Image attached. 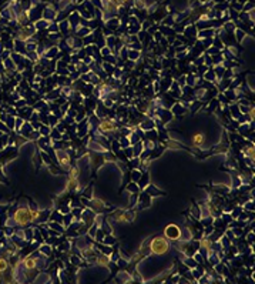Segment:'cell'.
I'll return each instance as SVG.
<instances>
[{
    "label": "cell",
    "instance_id": "obj_3",
    "mask_svg": "<svg viewBox=\"0 0 255 284\" xmlns=\"http://www.w3.org/2000/svg\"><path fill=\"white\" fill-rule=\"evenodd\" d=\"M164 234H165V238H167V240L178 241L180 240V236H181V230H180V227L175 226V224H170V226L165 227Z\"/></svg>",
    "mask_w": 255,
    "mask_h": 284
},
{
    "label": "cell",
    "instance_id": "obj_18",
    "mask_svg": "<svg viewBox=\"0 0 255 284\" xmlns=\"http://www.w3.org/2000/svg\"><path fill=\"white\" fill-rule=\"evenodd\" d=\"M49 221H56V223H61L63 224V214L60 211H51L50 216H49Z\"/></svg>",
    "mask_w": 255,
    "mask_h": 284
},
{
    "label": "cell",
    "instance_id": "obj_57",
    "mask_svg": "<svg viewBox=\"0 0 255 284\" xmlns=\"http://www.w3.org/2000/svg\"><path fill=\"white\" fill-rule=\"evenodd\" d=\"M133 280H137V281H140V283H143V281H144L143 278L140 277V274H138L137 271H134V274H133Z\"/></svg>",
    "mask_w": 255,
    "mask_h": 284
},
{
    "label": "cell",
    "instance_id": "obj_20",
    "mask_svg": "<svg viewBox=\"0 0 255 284\" xmlns=\"http://www.w3.org/2000/svg\"><path fill=\"white\" fill-rule=\"evenodd\" d=\"M182 264H185L188 268H194V267H197V266H198L197 261H195L192 257H190V256H185V257L182 258Z\"/></svg>",
    "mask_w": 255,
    "mask_h": 284
},
{
    "label": "cell",
    "instance_id": "obj_12",
    "mask_svg": "<svg viewBox=\"0 0 255 284\" xmlns=\"http://www.w3.org/2000/svg\"><path fill=\"white\" fill-rule=\"evenodd\" d=\"M116 277H117V281H121V283H131V281H133V277L130 276V273L123 270V268L118 271V274L116 276Z\"/></svg>",
    "mask_w": 255,
    "mask_h": 284
},
{
    "label": "cell",
    "instance_id": "obj_24",
    "mask_svg": "<svg viewBox=\"0 0 255 284\" xmlns=\"http://www.w3.org/2000/svg\"><path fill=\"white\" fill-rule=\"evenodd\" d=\"M140 59V50H134V49H128V60L137 61Z\"/></svg>",
    "mask_w": 255,
    "mask_h": 284
},
{
    "label": "cell",
    "instance_id": "obj_25",
    "mask_svg": "<svg viewBox=\"0 0 255 284\" xmlns=\"http://www.w3.org/2000/svg\"><path fill=\"white\" fill-rule=\"evenodd\" d=\"M140 177H141V170H140V169H133V170H131V173H130V179H131V181H135V183H137L138 180H140Z\"/></svg>",
    "mask_w": 255,
    "mask_h": 284
},
{
    "label": "cell",
    "instance_id": "obj_52",
    "mask_svg": "<svg viewBox=\"0 0 255 284\" xmlns=\"http://www.w3.org/2000/svg\"><path fill=\"white\" fill-rule=\"evenodd\" d=\"M247 243H248V244H254V230H249L248 236H247Z\"/></svg>",
    "mask_w": 255,
    "mask_h": 284
},
{
    "label": "cell",
    "instance_id": "obj_37",
    "mask_svg": "<svg viewBox=\"0 0 255 284\" xmlns=\"http://www.w3.org/2000/svg\"><path fill=\"white\" fill-rule=\"evenodd\" d=\"M39 132H40L41 136H50V132H51V127L47 124H41V127L39 129Z\"/></svg>",
    "mask_w": 255,
    "mask_h": 284
},
{
    "label": "cell",
    "instance_id": "obj_23",
    "mask_svg": "<svg viewBox=\"0 0 255 284\" xmlns=\"http://www.w3.org/2000/svg\"><path fill=\"white\" fill-rule=\"evenodd\" d=\"M39 251H40L41 254H44V256H51V253H53V248H51V246H50V244L44 243L43 246H40Z\"/></svg>",
    "mask_w": 255,
    "mask_h": 284
},
{
    "label": "cell",
    "instance_id": "obj_32",
    "mask_svg": "<svg viewBox=\"0 0 255 284\" xmlns=\"http://www.w3.org/2000/svg\"><path fill=\"white\" fill-rule=\"evenodd\" d=\"M47 31L49 33H59V23L56 20L54 22H50L49 27H47Z\"/></svg>",
    "mask_w": 255,
    "mask_h": 284
},
{
    "label": "cell",
    "instance_id": "obj_49",
    "mask_svg": "<svg viewBox=\"0 0 255 284\" xmlns=\"http://www.w3.org/2000/svg\"><path fill=\"white\" fill-rule=\"evenodd\" d=\"M70 263L74 264V266H81V260L78 258V256L76 254V256H73V257L70 258Z\"/></svg>",
    "mask_w": 255,
    "mask_h": 284
},
{
    "label": "cell",
    "instance_id": "obj_9",
    "mask_svg": "<svg viewBox=\"0 0 255 284\" xmlns=\"http://www.w3.org/2000/svg\"><path fill=\"white\" fill-rule=\"evenodd\" d=\"M13 50L16 53H20V54H26L27 50H26V41L20 40V39H16L14 40V46H13Z\"/></svg>",
    "mask_w": 255,
    "mask_h": 284
},
{
    "label": "cell",
    "instance_id": "obj_17",
    "mask_svg": "<svg viewBox=\"0 0 255 284\" xmlns=\"http://www.w3.org/2000/svg\"><path fill=\"white\" fill-rule=\"evenodd\" d=\"M144 191L147 194H150L151 197H155V196H158V194H164L163 191H160V190H158L157 187L154 186V184H148V186L144 189Z\"/></svg>",
    "mask_w": 255,
    "mask_h": 284
},
{
    "label": "cell",
    "instance_id": "obj_4",
    "mask_svg": "<svg viewBox=\"0 0 255 284\" xmlns=\"http://www.w3.org/2000/svg\"><path fill=\"white\" fill-rule=\"evenodd\" d=\"M56 160L60 163V166L68 169V164H70V156H68V152L66 149L56 150Z\"/></svg>",
    "mask_w": 255,
    "mask_h": 284
},
{
    "label": "cell",
    "instance_id": "obj_44",
    "mask_svg": "<svg viewBox=\"0 0 255 284\" xmlns=\"http://www.w3.org/2000/svg\"><path fill=\"white\" fill-rule=\"evenodd\" d=\"M40 132H39V130H33V132L30 133V134H29V140H39L40 139Z\"/></svg>",
    "mask_w": 255,
    "mask_h": 284
},
{
    "label": "cell",
    "instance_id": "obj_22",
    "mask_svg": "<svg viewBox=\"0 0 255 284\" xmlns=\"http://www.w3.org/2000/svg\"><path fill=\"white\" fill-rule=\"evenodd\" d=\"M127 191H130V193H140V187L137 186V183L135 181H131V183H128V184H125V187H124Z\"/></svg>",
    "mask_w": 255,
    "mask_h": 284
},
{
    "label": "cell",
    "instance_id": "obj_54",
    "mask_svg": "<svg viewBox=\"0 0 255 284\" xmlns=\"http://www.w3.org/2000/svg\"><path fill=\"white\" fill-rule=\"evenodd\" d=\"M194 260L197 261L198 264H201L202 261H204V257H202V256H201L200 253H194Z\"/></svg>",
    "mask_w": 255,
    "mask_h": 284
},
{
    "label": "cell",
    "instance_id": "obj_56",
    "mask_svg": "<svg viewBox=\"0 0 255 284\" xmlns=\"http://www.w3.org/2000/svg\"><path fill=\"white\" fill-rule=\"evenodd\" d=\"M56 130H59L60 133H66V126L63 124V123H60V124H57V127H56Z\"/></svg>",
    "mask_w": 255,
    "mask_h": 284
},
{
    "label": "cell",
    "instance_id": "obj_13",
    "mask_svg": "<svg viewBox=\"0 0 255 284\" xmlns=\"http://www.w3.org/2000/svg\"><path fill=\"white\" fill-rule=\"evenodd\" d=\"M70 24H68L67 19H64V20L59 22V31H60L61 34H66V36H68V31H70Z\"/></svg>",
    "mask_w": 255,
    "mask_h": 284
},
{
    "label": "cell",
    "instance_id": "obj_31",
    "mask_svg": "<svg viewBox=\"0 0 255 284\" xmlns=\"http://www.w3.org/2000/svg\"><path fill=\"white\" fill-rule=\"evenodd\" d=\"M118 143H120V147L121 149H125V147H128L130 144V139L128 137H125V136H121V137H118Z\"/></svg>",
    "mask_w": 255,
    "mask_h": 284
},
{
    "label": "cell",
    "instance_id": "obj_53",
    "mask_svg": "<svg viewBox=\"0 0 255 284\" xmlns=\"http://www.w3.org/2000/svg\"><path fill=\"white\" fill-rule=\"evenodd\" d=\"M57 73L60 76H68L70 75V71L67 70V67H63V69H57Z\"/></svg>",
    "mask_w": 255,
    "mask_h": 284
},
{
    "label": "cell",
    "instance_id": "obj_36",
    "mask_svg": "<svg viewBox=\"0 0 255 284\" xmlns=\"http://www.w3.org/2000/svg\"><path fill=\"white\" fill-rule=\"evenodd\" d=\"M101 66H103V69L106 70V73H107V75H113V70H114V65L103 61V63H101Z\"/></svg>",
    "mask_w": 255,
    "mask_h": 284
},
{
    "label": "cell",
    "instance_id": "obj_33",
    "mask_svg": "<svg viewBox=\"0 0 255 284\" xmlns=\"http://www.w3.org/2000/svg\"><path fill=\"white\" fill-rule=\"evenodd\" d=\"M218 104H220L218 99H217V97L211 99V100H210V106H208V108H207V110H208V112H214L215 108L218 107Z\"/></svg>",
    "mask_w": 255,
    "mask_h": 284
},
{
    "label": "cell",
    "instance_id": "obj_15",
    "mask_svg": "<svg viewBox=\"0 0 255 284\" xmlns=\"http://www.w3.org/2000/svg\"><path fill=\"white\" fill-rule=\"evenodd\" d=\"M87 147H88L90 150H93V152H96V153H104V152H106L104 147H103V146H101L100 143L96 142V140H91V142L88 143Z\"/></svg>",
    "mask_w": 255,
    "mask_h": 284
},
{
    "label": "cell",
    "instance_id": "obj_58",
    "mask_svg": "<svg viewBox=\"0 0 255 284\" xmlns=\"http://www.w3.org/2000/svg\"><path fill=\"white\" fill-rule=\"evenodd\" d=\"M13 233H14L13 227H9V226H7V227H6V231H4V234H6V236H12Z\"/></svg>",
    "mask_w": 255,
    "mask_h": 284
},
{
    "label": "cell",
    "instance_id": "obj_42",
    "mask_svg": "<svg viewBox=\"0 0 255 284\" xmlns=\"http://www.w3.org/2000/svg\"><path fill=\"white\" fill-rule=\"evenodd\" d=\"M244 211H254V200H249L244 204Z\"/></svg>",
    "mask_w": 255,
    "mask_h": 284
},
{
    "label": "cell",
    "instance_id": "obj_39",
    "mask_svg": "<svg viewBox=\"0 0 255 284\" xmlns=\"http://www.w3.org/2000/svg\"><path fill=\"white\" fill-rule=\"evenodd\" d=\"M221 220H222V223H225V224H229L232 221V216H231V213H221Z\"/></svg>",
    "mask_w": 255,
    "mask_h": 284
},
{
    "label": "cell",
    "instance_id": "obj_30",
    "mask_svg": "<svg viewBox=\"0 0 255 284\" xmlns=\"http://www.w3.org/2000/svg\"><path fill=\"white\" fill-rule=\"evenodd\" d=\"M116 237H113L111 234H107V236H104V238H103V241L101 243L103 244H107V246H114L116 244Z\"/></svg>",
    "mask_w": 255,
    "mask_h": 284
},
{
    "label": "cell",
    "instance_id": "obj_59",
    "mask_svg": "<svg viewBox=\"0 0 255 284\" xmlns=\"http://www.w3.org/2000/svg\"><path fill=\"white\" fill-rule=\"evenodd\" d=\"M61 248L63 250H70V241H66V243H63V246H61Z\"/></svg>",
    "mask_w": 255,
    "mask_h": 284
},
{
    "label": "cell",
    "instance_id": "obj_41",
    "mask_svg": "<svg viewBox=\"0 0 255 284\" xmlns=\"http://www.w3.org/2000/svg\"><path fill=\"white\" fill-rule=\"evenodd\" d=\"M40 156H41V161H43L44 164H49V166H50V164H51V157H50V156L47 154L44 150L40 153Z\"/></svg>",
    "mask_w": 255,
    "mask_h": 284
},
{
    "label": "cell",
    "instance_id": "obj_51",
    "mask_svg": "<svg viewBox=\"0 0 255 284\" xmlns=\"http://www.w3.org/2000/svg\"><path fill=\"white\" fill-rule=\"evenodd\" d=\"M124 154H125L127 159H131V157H133V147H131V146H128V147L124 149Z\"/></svg>",
    "mask_w": 255,
    "mask_h": 284
},
{
    "label": "cell",
    "instance_id": "obj_26",
    "mask_svg": "<svg viewBox=\"0 0 255 284\" xmlns=\"http://www.w3.org/2000/svg\"><path fill=\"white\" fill-rule=\"evenodd\" d=\"M98 248H100V250L103 251V254H106V256H110V254L113 253V246H107V244L100 243L98 244Z\"/></svg>",
    "mask_w": 255,
    "mask_h": 284
},
{
    "label": "cell",
    "instance_id": "obj_7",
    "mask_svg": "<svg viewBox=\"0 0 255 284\" xmlns=\"http://www.w3.org/2000/svg\"><path fill=\"white\" fill-rule=\"evenodd\" d=\"M140 129L143 132H147V130H153L155 129V123H154V118L153 117H145L141 120L140 123Z\"/></svg>",
    "mask_w": 255,
    "mask_h": 284
},
{
    "label": "cell",
    "instance_id": "obj_28",
    "mask_svg": "<svg viewBox=\"0 0 255 284\" xmlns=\"http://www.w3.org/2000/svg\"><path fill=\"white\" fill-rule=\"evenodd\" d=\"M73 219H74V216L71 213H66V214H63V226L64 227H68L71 224V221H73Z\"/></svg>",
    "mask_w": 255,
    "mask_h": 284
},
{
    "label": "cell",
    "instance_id": "obj_34",
    "mask_svg": "<svg viewBox=\"0 0 255 284\" xmlns=\"http://www.w3.org/2000/svg\"><path fill=\"white\" fill-rule=\"evenodd\" d=\"M23 236H24V240L30 243V241L33 240V229H26V230H23Z\"/></svg>",
    "mask_w": 255,
    "mask_h": 284
},
{
    "label": "cell",
    "instance_id": "obj_29",
    "mask_svg": "<svg viewBox=\"0 0 255 284\" xmlns=\"http://www.w3.org/2000/svg\"><path fill=\"white\" fill-rule=\"evenodd\" d=\"M14 120H16V117L14 116H10V114H7V118H6V126H7V129L10 130H14Z\"/></svg>",
    "mask_w": 255,
    "mask_h": 284
},
{
    "label": "cell",
    "instance_id": "obj_5",
    "mask_svg": "<svg viewBox=\"0 0 255 284\" xmlns=\"http://www.w3.org/2000/svg\"><path fill=\"white\" fill-rule=\"evenodd\" d=\"M56 9H54L53 6H51L50 3L49 4H44V7H43V14H41V17L43 19H46V20H49V22H54L56 20Z\"/></svg>",
    "mask_w": 255,
    "mask_h": 284
},
{
    "label": "cell",
    "instance_id": "obj_14",
    "mask_svg": "<svg viewBox=\"0 0 255 284\" xmlns=\"http://www.w3.org/2000/svg\"><path fill=\"white\" fill-rule=\"evenodd\" d=\"M205 143V136L202 134V133H197V134L192 137V144L195 146V147H202Z\"/></svg>",
    "mask_w": 255,
    "mask_h": 284
},
{
    "label": "cell",
    "instance_id": "obj_35",
    "mask_svg": "<svg viewBox=\"0 0 255 284\" xmlns=\"http://www.w3.org/2000/svg\"><path fill=\"white\" fill-rule=\"evenodd\" d=\"M242 184L241 179H239V176H237V174H232V189H238L239 186Z\"/></svg>",
    "mask_w": 255,
    "mask_h": 284
},
{
    "label": "cell",
    "instance_id": "obj_55",
    "mask_svg": "<svg viewBox=\"0 0 255 284\" xmlns=\"http://www.w3.org/2000/svg\"><path fill=\"white\" fill-rule=\"evenodd\" d=\"M59 274H60V281H61V283H66V281H67V277H66V271H63V268H61V271Z\"/></svg>",
    "mask_w": 255,
    "mask_h": 284
},
{
    "label": "cell",
    "instance_id": "obj_10",
    "mask_svg": "<svg viewBox=\"0 0 255 284\" xmlns=\"http://www.w3.org/2000/svg\"><path fill=\"white\" fill-rule=\"evenodd\" d=\"M120 24H121V22H120V19H117V17H110L108 20H106V27L111 31L117 30Z\"/></svg>",
    "mask_w": 255,
    "mask_h": 284
},
{
    "label": "cell",
    "instance_id": "obj_1",
    "mask_svg": "<svg viewBox=\"0 0 255 284\" xmlns=\"http://www.w3.org/2000/svg\"><path fill=\"white\" fill-rule=\"evenodd\" d=\"M150 250L154 254H164L170 250V243L164 237H154L150 243Z\"/></svg>",
    "mask_w": 255,
    "mask_h": 284
},
{
    "label": "cell",
    "instance_id": "obj_45",
    "mask_svg": "<svg viewBox=\"0 0 255 284\" xmlns=\"http://www.w3.org/2000/svg\"><path fill=\"white\" fill-rule=\"evenodd\" d=\"M59 211H60L61 214H66V213H70L71 209H70V206H68V204H61V206L59 207Z\"/></svg>",
    "mask_w": 255,
    "mask_h": 284
},
{
    "label": "cell",
    "instance_id": "obj_27",
    "mask_svg": "<svg viewBox=\"0 0 255 284\" xmlns=\"http://www.w3.org/2000/svg\"><path fill=\"white\" fill-rule=\"evenodd\" d=\"M195 81H197V77H195L192 73H190V75L185 76V84H187V86H190V87H194Z\"/></svg>",
    "mask_w": 255,
    "mask_h": 284
},
{
    "label": "cell",
    "instance_id": "obj_6",
    "mask_svg": "<svg viewBox=\"0 0 255 284\" xmlns=\"http://www.w3.org/2000/svg\"><path fill=\"white\" fill-rule=\"evenodd\" d=\"M197 27H195V24H187L184 29V31H182V36H185L187 39H190V40L195 41L197 40Z\"/></svg>",
    "mask_w": 255,
    "mask_h": 284
},
{
    "label": "cell",
    "instance_id": "obj_40",
    "mask_svg": "<svg viewBox=\"0 0 255 284\" xmlns=\"http://www.w3.org/2000/svg\"><path fill=\"white\" fill-rule=\"evenodd\" d=\"M7 268H9V263H7V258L6 257H0V271L3 273V271H6Z\"/></svg>",
    "mask_w": 255,
    "mask_h": 284
},
{
    "label": "cell",
    "instance_id": "obj_21",
    "mask_svg": "<svg viewBox=\"0 0 255 284\" xmlns=\"http://www.w3.org/2000/svg\"><path fill=\"white\" fill-rule=\"evenodd\" d=\"M49 227H50L51 230L57 231V233H60V234H63V233H64V226H63L61 223H56V221H50V223H49Z\"/></svg>",
    "mask_w": 255,
    "mask_h": 284
},
{
    "label": "cell",
    "instance_id": "obj_43",
    "mask_svg": "<svg viewBox=\"0 0 255 284\" xmlns=\"http://www.w3.org/2000/svg\"><path fill=\"white\" fill-rule=\"evenodd\" d=\"M23 123H24V120L21 117H16V120H14V130L19 132V129L23 126Z\"/></svg>",
    "mask_w": 255,
    "mask_h": 284
},
{
    "label": "cell",
    "instance_id": "obj_19",
    "mask_svg": "<svg viewBox=\"0 0 255 284\" xmlns=\"http://www.w3.org/2000/svg\"><path fill=\"white\" fill-rule=\"evenodd\" d=\"M234 37H235V40L238 41V43H242L244 39L247 37V33H245L242 29H238V27H237V29L234 30Z\"/></svg>",
    "mask_w": 255,
    "mask_h": 284
},
{
    "label": "cell",
    "instance_id": "obj_50",
    "mask_svg": "<svg viewBox=\"0 0 255 284\" xmlns=\"http://www.w3.org/2000/svg\"><path fill=\"white\" fill-rule=\"evenodd\" d=\"M111 149H113V152H118V150H121V147H120V143H118V140L116 139V140H113V144H111Z\"/></svg>",
    "mask_w": 255,
    "mask_h": 284
},
{
    "label": "cell",
    "instance_id": "obj_46",
    "mask_svg": "<svg viewBox=\"0 0 255 284\" xmlns=\"http://www.w3.org/2000/svg\"><path fill=\"white\" fill-rule=\"evenodd\" d=\"M182 91H184L185 96H192L194 94V90H192V87H190V86H182Z\"/></svg>",
    "mask_w": 255,
    "mask_h": 284
},
{
    "label": "cell",
    "instance_id": "obj_47",
    "mask_svg": "<svg viewBox=\"0 0 255 284\" xmlns=\"http://www.w3.org/2000/svg\"><path fill=\"white\" fill-rule=\"evenodd\" d=\"M83 197H86V199H88V200L93 199V189H91V187H87L86 191L83 193Z\"/></svg>",
    "mask_w": 255,
    "mask_h": 284
},
{
    "label": "cell",
    "instance_id": "obj_8",
    "mask_svg": "<svg viewBox=\"0 0 255 284\" xmlns=\"http://www.w3.org/2000/svg\"><path fill=\"white\" fill-rule=\"evenodd\" d=\"M151 206V196L143 191L141 196H138V209H145Z\"/></svg>",
    "mask_w": 255,
    "mask_h": 284
},
{
    "label": "cell",
    "instance_id": "obj_38",
    "mask_svg": "<svg viewBox=\"0 0 255 284\" xmlns=\"http://www.w3.org/2000/svg\"><path fill=\"white\" fill-rule=\"evenodd\" d=\"M36 283H49L50 281V276L49 274H39V277L36 278Z\"/></svg>",
    "mask_w": 255,
    "mask_h": 284
},
{
    "label": "cell",
    "instance_id": "obj_16",
    "mask_svg": "<svg viewBox=\"0 0 255 284\" xmlns=\"http://www.w3.org/2000/svg\"><path fill=\"white\" fill-rule=\"evenodd\" d=\"M49 24H50V22L46 20V19H39V20L36 22V24H34V27H36L37 31H41V30H47V27H49Z\"/></svg>",
    "mask_w": 255,
    "mask_h": 284
},
{
    "label": "cell",
    "instance_id": "obj_48",
    "mask_svg": "<svg viewBox=\"0 0 255 284\" xmlns=\"http://www.w3.org/2000/svg\"><path fill=\"white\" fill-rule=\"evenodd\" d=\"M231 231L235 237H239L242 234V229L241 227H231Z\"/></svg>",
    "mask_w": 255,
    "mask_h": 284
},
{
    "label": "cell",
    "instance_id": "obj_2",
    "mask_svg": "<svg viewBox=\"0 0 255 284\" xmlns=\"http://www.w3.org/2000/svg\"><path fill=\"white\" fill-rule=\"evenodd\" d=\"M13 219L16 220V223L19 224V226H26L27 223H30L31 220H34V217H33V211H31L30 209H27V207H20V209L14 213Z\"/></svg>",
    "mask_w": 255,
    "mask_h": 284
},
{
    "label": "cell",
    "instance_id": "obj_11",
    "mask_svg": "<svg viewBox=\"0 0 255 284\" xmlns=\"http://www.w3.org/2000/svg\"><path fill=\"white\" fill-rule=\"evenodd\" d=\"M148 181H150V174L147 171H141V177L137 181V186L140 187V190H144L148 186Z\"/></svg>",
    "mask_w": 255,
    "mask_h": 284
}]
</instances>
